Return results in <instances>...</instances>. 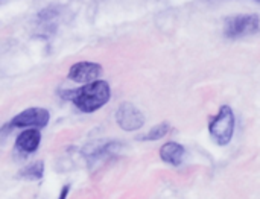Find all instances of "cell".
I'll return each instance as SVG.
<instances>
[{"label": "cell", "mask_w": 260, "mask_h": 199, "mask_svg": "<svg viewBox=\"0 0 260 199\" xmlns=\"http://www.w3.org/2000/svg\"><path fill=\"white\" fill-rule=\"evenodd\" d=\"M41 143V134L37 128L24 129L15 140V149L21 154H32Z\"/></svg>", "instance_id": "52a82bcc"}, {"label": "cell", "mask_w": 260, "mask_h": 199, "mask_svg": "<svg viewBox=\"0 0 260 199\" xmlns=\"http://www.w3.org/2000/svg\"><path fill=\"white\" fill-rule=\"evenodd\" d=\"M66 101H70L82 113H94L102 108L111 97V88L107 81L98 79L84 84L76 90H66L59 93Z\"/></svg>", "instance_id": "6da1fadb"}, {"label": "cell", "mask_w": 260, "mask_h": 199, "mask_svg": "<svg viewBox=\"0 0 260 199\" xmlns=\"http://www.w3.org/2000/svg\"><path fill=\"white\" fill-rule=\"evenodd\" d=\"M171 131V125L163 122V123H158L155 125L148 134H145L143 137H140V140H146V142H152V140H160L163 139L168 132Z\"/></svg>", "instance_id": "30bf717a"}, {"label": "cell", "mask_w": 260, "mask_h": 199, "mask_svg": "<svg viewBox=\"0 0 260 199\" xmlns=\"http://www.w3.org/2000/svg\"><path fill=\"white\" fill-rule=\"evenodd\" d=\"M116 122L125 131H137L145 125V116L134 104L123 102L116 111Z\"/></svg>", "instance_id": "5b68a950"}, {"label": "cell", "mask_w": 260, "mask_h": 199, "mask_svg": "<svg viewBox=\"0 0 260 199\" xmlns=\"http://www.w3.org/2000/svg\"><path fill=\"white\" fill-rule=\"evenodd\" d=\"M209 132L219 146H225L232 142L235 132V113L229 105L221 107L219 113L209 125Z\"/></svg>", "instance_id": "7a4b0ae2"}, {"label": "cell", "mask_w": 260, "mask_h": 199, "mask_svg": "<svg viewBox=\"0 0 260 199\" xmlns=\"http://www.w3.org/2000/svg\"><path fill=\"white\" fill-rule=\"evenodd\" d=\"M254 2H256V3H259V5H260V0H254Z\"/></svg>", "instance_id": "4fadbf2b"}, {"label": "cell", "mask_w": 260, "mask_h": 199, "mask_svg": "<svg viewBox=\"0 0 260 199\" xmlns=\"http://www.w3.org/2000/svg\"><path fill=\"white\" fill-rule=\"evenodd\" d=\"M260 30V18L257 14H241L232 15L225 20L224 34L230 40L254 35Z\"/></svg>", "instance_id": "3957f363"}, {"label": "cell", "mask_w": 260, "mask_h": 199, "mask_svg": "<svg viewBox=\"0 0 260 199\" xmlns=\"http://www.w3.org/2000/svg\"><path fill=\"white\" fill-rule=\"evenodd\" d=\"M184 154H186L184 146L177 142H168L160 149V158L172 166H180L183 163Z\"/></svg>", "instance_id": "ba28073f"}, {"label": "cell", "mask_w": 260, "mask_h": 199, "mask_svg": "<svg viewBox=\"0 0 260 199\" xmlns=\"http://www.w3.org/2000/svg\"><path fill=\"white\" fill-rule=\"evenodd\" d=\"M43 174H44V163L41 160H38V161H34L32 164L26 166L20 172V177L24 180H29V181H37V180L43 178Z\"/></svg>", "instance_id": "9c48e42d"}, {"label": "cell", "mask_w": 260, "mask_h": 199, "mask_svg": "<svg viewBox=\"0 0 260 199\" xmlns=\"http://www.w3.org/2000/svg\"><path fill=\"white\" fill-rule=\"evenodd\" d=\"M69 192H70V186H69V184H66V186L62 187V190H61V193H59V198L58 199H67Z\"/></svg>", "instance_id": "8fae6325"}, {"label": "cell", "mask_w": 260, "mask_h": 199, "mask_svg": "<svg viewBox=\"0 0 260 199\" xmlns=\"http://www.w3.org/2000/svg\"><path fill=\"white\" fill-rule=\"evenodd\" d=\"M50 120V113L46 108L40 107H32L27 110H23L18 113L12 120L9 122L11 126L14 128H44Z\"/></svg>", "instance_id": "277c9868"}, {"label": "cell", "mask_w": 260, "mask_h": 199, "mask_svg": "<svg viewBox=\"0 0 260 199\" xmlns=\"http://www.w3.org/2000/svg\"><path fill=\"white\" fill-rule=\"evenodd\" d=\"M5 2H6V0H0V5H3Z\"/></svg>", "instance_id": "7c38bea8"}, {"label": "cell", "mask_w": 260, "mask_h": 199, "mask_svg": "<svg viewBox=\"0 0 260 199\" xmlns=\"http://www.w3.org/2000/svg\"><path fill=\"white\" fill-rule=\"evenodd\" d=\"M104 69L101 64L98 62H91V61H81L76 62L70 67L69 70V79L78 84H88L93 81H98L99 76L102 75Z\"/></svg>", "instance_id": "8992f818"}]
</instances>
